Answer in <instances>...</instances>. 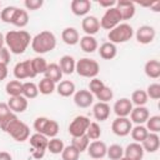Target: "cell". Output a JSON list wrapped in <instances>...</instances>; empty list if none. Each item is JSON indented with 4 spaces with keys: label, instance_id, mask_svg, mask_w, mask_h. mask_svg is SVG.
Listing matches in <instances>:
<instances>
[{
    "label": "cell",
    "instance_id": "cell-1",
    "mask_svg": "<svg viewBox=\"0 0 160 160\" xmlns=\"http://www.w3.org/2000/svg\"><path fill=\"white\" fill-rule=\"evenodd\" d=\"M31 36L25 30H11L5 35V44L10 52L15 55H20L25 52L28 46L31 42Z\"/></svg>",
    "mask_w": 160,
    "mask_h": 160
},
{
    "label": "cell",
    "instance_id": "cell-2",
    "mask_svg": "<svg viewBox=\"0 0 160 160\" xmlns=\"http://www.w3.org/2000/svg\"><path fill=\"white\" fill-rule=\"evenodd\" d=\"M55 46L56 36L49 30L40 31L31 39V49L36 54H46L49 51H52Z\"/></svg>",
    "mask_w": 160,
    "mask_h": 160
},
{
    "label": "cell",
    "instance_id": "cell-3",
    "mask_svg": "<svg viewBox=\"0 0 160 160\" xmlns=\"http://www.w3.org/2000/svg\"><path fill=\"white\" fill-rule=\"evenodd\" d=\"M75 71L82 76V78H89V79H94L98 76L99 71H100V65L96 60L94 59H89V58H82L80 60L76 61L75 65Z\"/></svg>",
    "mask_w": 160,
    "mask_h": 160
},
{
    "label": "cell",
    "instance_id": "cell-4",
    "mask_svg": "<svg viewBox=\"0 0 160 160\" xmlns=\"http://www.w3.org/2000/svg\"><path fill=\"white\" fill-rule=\"evenodd\" d=\"M134 36V29L131 28V25L126 24V22H120L118 26H115L114 29H111L108 34V38L110 40V42L112 44H122L129 41L131 38Z\"/></svg>",
    "mask_w": 160,
    "mask_h": 160
},
{
    "label": "cell",
    "instance_id": "cell-5",
    "mask_svg": "<svg viewBox=\"0 0 160 160\" xmlns=\"http://www.w3.org/2000/svg\"><path fill=\"white\" fill-rule=\"evenodd\" d=\"M5 132H8L14 140H16L19 142H22V141L29 139V136H30V128L24 121L19 120V118H16L5 129Z\"/></svg>",
    "mask_w": 160,
    "mask_h": 160
},
{
    "label": "cell",
    "instance_id": "cell-6",
    "mask_svg": "<svg viewBox=\"0 0 160 160\" xmlns=\"http://www.w3.org/2000/svg\"><path fill=\"white\" fill-rule=\"evenodd\" d=\"M90 119L85 115H78L72 119V121L69 125V134L72 138H79L86 134V130L90 125Z\"/></svg>",
    "mask_w": 160,
    "mask_h": 160
},
{
    "label": "cell",
    "instance_id": "cell-7",
    "mask_svg": "<svg viewBox=\"0 0 160 160\" xmlns=\"http://www.w3.org/2000/svg\"><path fill=\"white\" fill-rule=\"evenodd\" d=\"M30 145L32 148V156L35 159H41L45 155V151L48 149V138L42 134L35 132L30 136Z\"/></svg>",
    "mask_w": 160,
    "mask_h": 160
},
{
    "label": "cell",
    "instance_id": "cell-8",
    "mask_svg": "<svg viewBox=\"0 0 160 160\" xmlns=\"http://www.w3.org/2000/svg\"><path fill=\"white\" fill-rule=\"evenodd\" d=\"M99 21H100V28L110 31L111 29H114L115 26H118L120 24L121 16H120V12L118 11V9L114 6V8L106 9V11L104 12L102 18Z\"/></svg>",
    "mask_w": 160,
    "mask_h": 160
},
{
    "label": "cell",
    "instance_id": "cell-9",
    "mask_svg": "<svg viewBox=\"0 0 160 160\" xmlns=\"http://www.w3.org/2000/svg\"><path fill=\"white\" fill-rule=\"evenodd\" d=\"M14 76L16 78V80H24V79H29V78H35L36 72L34 71L31 60H24L18 62L14 66Z\"/></svg>",
    "mask_w": 160,
    "mask_h": 160
},
{
    "label": "cell",
    "instance_id": "cell-10",
    "mask_svg": "<svg viewBox=\"0 0 160 160\" xmlns=\"http://www.w3.org/2000/svg\"><path fill=\"white\" fill-rule=\"evenodd\" d=\"M132 129V122L128 118H116L111 124V130L118 136H126Z\"/></svg>",
    "mask_w": 160,
    "mask_h": 160
},
{
    "label": "cell",
    "instance_id": "cell-11",
    "mask_svg": "<svg viewBox=\"0 0 160 160\" xmlns=\"http://www.w3.org/2000/svg\"><path fill=\"white\" fill-rule=\"evenodd\" d=\"M135 36H136V40H138L140 44L146 45V44H150V42L154 41V39H155V36H156V31H155V29H154L152 26H150V25H142V26H140V28L136 30Z\"/></svg>",
    "mask_w": 160,
    "mask_h": 160
},
{
    "label": "cell",
    "instance_id": "cell-12",
    "mask_svg": "<svg viewBox=\"0 0 160 160\" xmlns=\"http://www.w3.org/2000/svg\"><path fill=\"white\" fill-rule=\"evenodd\" d=\"M86 150H88V154H89L90 158H92L95 160H100L104 156H106L108 146L101 140H94L92 142L89 144V146H88Z\"/></svg>",
    "mask_w": 160,
    "mask_h": 160
},
{
    "label": "cell",
    "instance_id": "cell-13",
    "mask_svg": "<svg viewBox=\"0 0 160 160\" xmlns=\"http://www.w3.org/2000/svg\"><path fill=\"white\" fill-rule=\"evenodd\" d=\"M115 8L118 9V11L120 12L121 20H130L134 15H135V4L132 1H128V0H120L116 1Z\"/></svg>",
    "mask_w": 160,
    "mask_h": 160
},
{
    "label": "cell",
    "instance_id": "cell-14",
    "mask_svg": "<svg viewBox=\"0 0 160 160\" xmlns=\"http://www.w3.org/2000/svg\"><path fill=\"white\" fill-rule=\"evenodd\" d=\"M112 109L118 118H128L132 110V102L128 98H121L115 101Z\"/></svg>",
    "mask_w": 160,
    "mask_h": 160
},
{
    "label": "cell",
    "instance_id": "cell-15",
    "mask_svg": "<svg viewBox=\"0 0 160 160\" xmlns=\"http://www.w3.org/2000/svg\"><path fill=\"white\" fill-rule=\"evenodd\" d=\"M81 28L84 30V32L86 35H95L96 32H99L100 30V21L96 16H92V15H88L82 19L81 21Z\"/></svg>",
    "mask_w": 160,
    "mask_h": 160
},
{
    "label": "cell",
    "instance_id": "cell-16",
    "mask_svg": "<svg viewBox=\"0 0 160 160\" xmlns=\"http://www.w3.org/2000/svg\"><path fill=\"white\" fill-rule=\"evenodd\" d=\"M74 102L79 108H89L94 102V95L85 89L78 90L74 94Z\"/></svg>",
    "mask_w": 160,
    "mask_h": 160
},
{
    "label": "cell",
    "instance_id": "cell-17",
    "mask_svg": "<svg viewBox=\"0 0 160 160\" xmlns=\"http://www.w3.org/2000/svg\"><path fill=\"white\" fill-rule=\"evenodd\" d=\"M150 116V111L146 106H135L130 112V121L136 125H142Z\"/></svg>",
    "mask_w": 160,
    "mask_h": 160
},
{
    "label": "cell",
    "instance_id": "cell-18",
    "mask_svg": "<svg viewBox=\"0 0 160 160\" xmlns=\"http://www.w3.org/2000/svg\"><path fill=\"white\" fill-rule=\"evenodd\" d=\"M124 158L129 160H141L144 158V149L140 142H131L124 149Z\"/></svg>",
    "mask_w": 160,
    "mask_h": 160
},
{
    "label": "cell",
    "instance_id": "cell-19",
    "mask_svg": "<svg viewBox=\"0 0 160 160\" xmlns=\"http://www.w3.org/2000/svg\"><path fill=\"white\" fill-rule=\"evenodd\" d=\"M71 11L76 16H85L91 9L90 0H72L70 4Z\"/></svg>",
    "mask_w": 160,
    "mask_h": 160
},
{
    "label": "cell",
    "instance_id": "cell-20",
    "mask_svg": "<svg viewBox=\"0 0 160 160\" xmlns=\"http://www.w3.org/2000/svg\"><path fill=\"white\" fill-rule=\"evenodd\" d=\"M141 146H142L144 151L155 152L156 150H159V146H160V138H159V135L155 134V132H149L148 136L142 140Z\"/></svg>",
    "mask_w": 160,
    "mask_h": 160
},
{
    "label": "cell",
    "instance_id": "cell-21",
    "mask_svg": "<svg viewBox=\"0 0 160 160\" xmlns=\"http://www.w3.org/2000/svg\"><path fill=\"white\" fill-rule=\"evenodd\" d=\"M8 105L10 110L15 114V112H24L28 109L29 104H28V99L20 95V96H11L8 101Z\"/></svg>",
    "mask_w": 160,
    "mask_h": 160
},
{
    "label": "cell",
    "instance_id": "cell-22",
    "mask_svg": "<svg viewBox=\"0 0 160 160\" xmlns=\"http://www.w3.org/2000/svg\"><path fill=\"white\" fill-rule=\"evenodd\" d=\"M110 105L108 102H96L92 108V114H94V118L98 120V121H105L108 120V118L110 116Z\"/></svg>",
    "mask_w": 160,
    "mask_h": 160
},
{
    "label": "cell",
    "instance_id": "cell-23",
    "mask_svg": "<svg viewBox=\"0 0 160 160\" xmlns=\"http://www.w3.org/2000/svg\"><path fill=\"white\" fill-rule=\"evenodd\" d=\"M99 50V55L104 59V60H111L116 56L118 54V49H116V45L110 42V41H106L104 44L100 45V48L98 49Z\"/></svg>",
    "mask_w": 160,
    "mask_h": 160
},
{
    "label": "cell",
    "instance_id": "cell-24",
    "mask_svg": "<svg viewBox=\"0 0 160 160\" xmlns=\"http://www.w3.org/2000/svg\"><path fill=\"white\" fill-rule=\"evenodd\" d=\"M75 65H76V61L71 55H64V56L60 58L59 66L62 71V75L64 74L65 75H71L75 71Z\"/></svg>",
    "mask_w": 160,
    "mask_h": 160
},
{
    "label": "cell",
    "instance_id": "cell-25",
    "mask_svg": "<svg viewBox=\"0 0 160 160\" xmlns=\"http://www.w3.org/2000/svg\"><path fill=\"white\" fill-rule=\"evenodd\" d=\"M61 39L66 45H76L80 40V35L75 28H65L61 32Z\"/></svg>",
    "mask_w": 160,
    "mask_h": 160
},
{
    "label": "cell",
    "instance_id": "cell-26",
    "mask_svg": "<svg viewBox=\"0 0 160 160\" xmlns=\"http://www.w3.org/2000/svg\"><path fill=\"white\" fill-rule=\"evenodd\" d=\"M44 78L46 79H50L52 80L54 82H60L61 78H62V71L59 66V64H55V62H51V64H48V68L44 72Z\"/></svg>",
    "mask_w": 160,
    "mask_h": 160
},
{
    "label": "cell",
    "instance_id": "cell-27",
    "mask_svg": "<svg viewBox=\"0 0 160 160\" xmlns=\"http://www.w3.org/2000/svg\"><path fill=\"white\" fill-rule=\"evenodd\" d=\"M75 84L71 80H62L56 85V91L60 96L69 98L75 94Z\"/></svg>",
    "mask_w": 160,
    "mask_h": 160
},
{
    "label": "cell",
    "instance_id": "cell-28",
    "mask_svg": "<svg viewBox=\"0 0 160 160\" xmlns=\"http://www.w3.org/2000/svg\"><path fill=\"white\" fill-rule=\"evenodd\" d=\"M144 71H145L148 78L158 79L160 76V61L156 59L146 61V64L144 66Z\"/></svg>",
    "mask_w": 160,
    "mask_h": 160
},
{
    "label": "cell",
    "instance_id": "cell-29",
    "mask_svg": "<svg viewBox=\"0 0 160 160\" xmlns=\"http://www.w3.org/2000/svg\"><path fill=\"white\" fill-rule=\"evenodd\" d=\"M79 42H80V48L85 52H94L95 50H98V41L94 36L85 35V36L80 38Z\"/></svg>",
    "mask_w": 160,
    "mask_h": 160
},
{
    "label": "cell",
    "instance_id": "cell-30",
    "mask_svg": "<svg viewBox=\"0 0 160 160\" xmlns=\"http://www.w3.org/2000/svg\"><path fill=\"white\" fill-rule=\"evenodd\" d=\"M6 94L11 96H20L22 95V82L20 80H10L5 85Z\"/></svg>",
    "mask_w": 160,
    "mask_h": 160
},
{
    "label": "cell",
    "instance_id": "cell-31",
    "mask_svg": "<svg viewBox=\"0 0 160 160\" xmlns=\"http://www.w3.org/2000/svg\"><path fill=\"white\" fill-rule=\"evenodd\" d=\"M59 130H60V128H59L58 121L56 120H51V119L48 118V120H46V122H45V125L42 128L41 134L45 135L46 138H55L58 135Z\"/></svg>",
    "mask_w": 160,
    "mask_h": 160
},
{
    "label": "cell",
    "instance_id": "cell-32",
    "mask_svg": "<svg viewBox=\"0 0 160 160\" xmlns=\"http://www.w3.org/2000/svg\"><path fill=\"white\" fill-rule=\"evenodd\" d=\"M11 24L15 25V26H18V28H25L29 24V14H28V11L18 8Z\"/></svg>",
    "mask_w": 160,
    "mask_h": 160
},
{
    "label": "cell",
    "instance_id": "cell-33",
    "mask_svg": "<svg viewBox=\"0 0 160 160\" xmlns=\"http://www.w3.org/2000/svg\"><path fill=\"white\" fill-rule=\"evenodd\" d=\"M38 89H39V92L42 94V95H50L52 94L55 90H56V82H54L52 80L50 79H41L39 85H38Z\"/></svg>",
    "mask_w": 160,
    "mask_h": 160
},
{
    "label": "cell",
    "instance_id": "cell-34",
    "mask_svg": "<svg viewBox=\"0 0 160 160\" xmlns=\"http://www.w3.org/2000/svg\"><path fill=\"white\" fill-rule=\"evenodd\" d=\"M39 95L38 85L32 81L22 82V96L26 99H35Z\"/></svg>",
    "mask_w": 160,
    "mask_h": 160
},
{
    "label": "cell",
    "instance_id": "cell-35",
    "mask_svg": "<svg viewBox=\"0 0 160 160\" xmlns=\"http://www.w3.org/2000/svg\"><path fill=\"white\" fill-rule=\"evenodd\" d=\"M130 134H131V138H132V140H134L135 142H140V144H141L142 140L148 136L149 131H148V129H146L144 125H135V126L131 129Z\"/></svg>",
    "mask_w": 160,
    "mask_h": 160
},
{
    "label": "cell",
    "instance_id": "cell-36",
    "mask_svg": "<svg viewBox=\"0 0 160 160\" xmlns=\"http://www.w3.org/2000/svg\"><path fill=\"white\" fill-rule=\"evenodd\" d=\"M65 145H64V141L61 139H58V138H51L49 141H48V151H50L51 154L54 155H58V154H61L62 150H64Z\"/></svg>",
    "mask_w": 160,
    "mask_h": 160
},
{
    "label": "cell",
    "instance_id": "cell-37",
    "mask_svg": "<svg viewBox=\"0 0 160 160\" xmlns=\"http://www.w3.org/2000/svg\"><path fill=\"white\" fill-rule=\"evenodd\" d=\"M148 100H149V98H148V95H146V91L145 90H135L134 92H132V95H131V102H132V105H135V106H145V104L148 102Z\"/></svg>",
    "mask_w": 160,
    "mask_h": 160
},
{
    "label": "cell",
    "instance_id": "cell-38",
    "mask_svg": "<svg viewBox=\"0 0 160 160\" xmlns=\"http://www.w3.org/2000/svg\"><path fill=\"white\" fill-rule=\"evenodd\" d=\"M106 155L110 160H119L124 156V148L119 144H112L108 148Z\"/></svg>",
    "mask_w": 160,
    "mask_h": 160
},
{
    "label": "cell",
    "instance_id": "cell-39",
    "mask_svg": "<svg viewBox=\"0 0 160 160\" xmlns=\"http://www.w3.org/2000/svg\"><path fill=\"white\" fill-rule=\"evenodd\" d=\"M90 144V140L86 135H82V136H79V138H72V141H71V145L81 154L82 151H85L88 149Z\"/></svg>",
    "mask_w": 160,
    "mask_h": 160
},
{
    "label": "cell",
    "instance_id": "cell-40",
    "mask_svg": "<svg viewBox=\"0 0 160 160\" xmlns=\"http://www.w3.org/2000/svg\"><path fill=\"white\" fill-rule=\"evenodd\" d=\"M85 135L89 138V140H99L100 136H101V128H100V125L98 122H95V121L90 122Z\"/></svg>",
    "mask_w": 160,
    "mask_h": 160
},
{
    "label": "cell",
    "instance_id": "cell-41",
    "mask_svg": "<svg viewBox=\"0 0 160 160\" xmlns=\"http://www.w3.org/2000/svg\"><path fill=\"white\" fill-rule=\"evenodd\" d=\"M31 64H32V68H34V71L36 72V75L44 74L46 68H48L46 60L44 58H41V56H36V58L31 59Z\"/></svg>",
    "mask_w": 160,
    "mask_h": 160
},
{
    "label": "cell",
    "instance_id": "cell-42",
    "mask_svg": "<svg viewBox=\"0 0 160 160\" xmlns=\"http://www.w3.org/2000/svg\"><path fill=\"white\" fill-rule=\"evenodd\" d=\"M79 156H80V152L71 144L65 146L62 152H61L62 160H79Z\"/></svg>",
    "mask_w": 160,
    "mask_h": 160
},
{
    "label": "cell",
    "instance_id": "cell-43",
    "mask_svg": "<svg viewBox=\"0 0 160 160\" xmlns=\"http://www.w3.org/2000/svg\"><path fill=\"white\" fill-rule=\"evenodd\" d=\"M149 132H155L158 134L160 131V116L159 115H154V116H149V119L146 120V126Z\"/></svg>",
    "mask_w": 160,
    "mask_h": 160
},
{
    "label": "cell",
    "instance_id": "cell-44",
    "mask_svg": "<svg viewBox=\"0 0 160 160\" xmlns=\"http://www.w3.org/2000/svg\"><path fill=\"white\" fill-rule=\"evenodd\" d=\"M16 10H18L16 6H6V8H4V9L1 10V14H0L1 20H2L4 22H6V24H11Z\"/></svg>",
    "mask_w": 160,
    "mask_h": 160
},
{
    "label": "cell",
    "instance_id": "cell-45",
    "mask_svg": "<svg viewBox=\"0 0 160 160\" xmlns=\"http://www.w3.org/2000/svg\"><path fill=\"white\" fill-rule=\"evenodd\" d=\"M96 98H98V100L99 101H101V102H108V101H110L111 99H112V96H114V92H112V90L109 88V86H104L96 95H95Z\"/></svg>",
    "mask_w": 160,
    "mask_h": 160
},
{
    "label": "cell",
    "instance_id": "cell-46",
    "mask_svg": "<svg viewBox=\"0 0 160 160\" xmlns=\"http://www.w3.org/2000/svg\"><path fill=\"white\" fill-rule=\"evenodd\" d=\"M146 95H148V98H150L152 100L160 99V84H158V82L150 84L146 89Z\"/></svg>",
    "mask_w": 160,
    "mask_h": 160
},
{
    "label": "cell",
    "instance_id": "cell-47",
    "mask_svg": "<svg viewBox=\"0 0 160 160\" xmlns=\"http://www.w3.org/2000/svg\"><path fill=\"white\" fill-rule=\"evenodd\" d=\"M104 86H105V84H104L102 80H100V79H98V78H94V79H91L90 82H89V91H90L92 95H96Z\"/></svg>",
    "mask_w": 160,
    "mask_h": 160
},
{
    "label": "cell",
    "instance_id": "cell-48",
    "mask_svg": "<svg viewBox=\"0 0 160 160\" xmlns=\"http://www.w3.org/2000/svg\"><path fill=\"white\" fill-rule=\"evenodd\" d=\"M44 1L42 0H25L24 1V5L28 10H38L42 6Z\"/></svg>",
    "mask_w": 160,
    "mask_h": 160
},
{
    "label": "cell",
    "instance_id": "cell-49",
    "mask_svg": "<svg viewBox=\"0 0 160 160\" xmlns=\"http://www.w3.org/2000/svg\"><path fill=\"white\" fill-rule=\"evenodd\" d=\"M10 62V51L8 48H1L0 49V64L8 65Z\"/></svg>",
    "mask_w": 160,
    "mask_h": 160
},
{
    "label": "cell",
    "instance_id": "cell-50",
    "mask_svg": "<svg viewBox=\"0 0 160 160\" xmlns=\"http://www.w3.org/2000/svg\"><path fill=\"white\" fill-rule=\"evenodd\" d=\"M12 111L10 110L8 102H0V121H2L5 118H8Z\"/></svg>",
    "mask_w": 160,
    "mask_h": 160
},
{
    "label": "cell",
    "instance_id": "cell-51",
    "mask_svg": "<svg viewBox=\"0 0 160 160\" xmlns=\"http://www.w3.org/2000/svg\"><path fill=\"white\" fill-rule=\"evenodd\" d=\"M99 5L102 8L110 9V8H114L116 5V1L115 0H99Z\"/></svg>",
    "mask_w": 160,
    "mask_h": 160
},
{
    "label": "cell",
    "instance_id": "cell-52",
    "mask_svg": "<svg viewBox=\"0 0 160 160\" xmlns=\"http://www.w3.org/2000/svg\"><path fill=\"white\" fill-rule=\"evenodd\" d=\"M8 65H4V64H0V81L5 80L6 76H8Z\"/></svg>",
    "mask_w": 160,
    "mask_h": 160
},
{
    "label": "cell",
    "instance_id": "cell-53",
    "mask_svg": "<svg viewBox=\"0 0 160 160\" xmlns=\"http://www.w3.org/2000/svg\"><path fill=\"white\" fill-rule=\"evenodd\" d=\"M0 160H12V158L8 151H0Z\"/></svg>",
    "mask_w": 160,
    "mask_h": 160
},
{
    "label": "cell",
    "instance_id": "cell-54",
    "mask_svg": "<svg viewBox=\"0 0 160 160\" xmlns=\"http://www.w3.org/2000/svg\"><path fill=\"white\" fill-rule=\"evenodd\" d=\"M4 44H5V36L0 32V49L4 48Z\"/></svg>",
    "mask_w": 160,
    "mask_h": 160
},
{
    "label": "cell",
    "instance_id": "cell-55",
    "mask_svg": "<svg viewBox=\"0 0 160 160\" xmlns=\"http://www.w3.org/2000/svg\"><path fill=\"white\" fill-rule=\"evenodd\" d=\"M119 160H129V159H126V158H124V156H122V158H121V159H119Z\"/></svg>",
    "mask_w": 160,
    "mask_h": 160
},
{
    "label": "cell",
    "instance_id": "cell-56",
    "mask_svg": "<svg viewBox=\"0 0 160 160\" xmlns=\"http://www.w3.org/2000/svg\"><path fill=\"white\" fill-rule=\"evenodd\" d=\"M0 6H1V2H0Z\"/></svg>",
    "mask_w": 160,
    "mask_h": 160
},
{
    "label": "cell",
    "instance_id": "cell-57",
    "mask_svg": "<svg viewBox=\"0 0 160 160\" xmlns=\"http://www.w3.org/2000/svg\"><path fill=\"white\" fill-rule=\"evenodd\" d=\"M100 160H101V159H100Z\"/></svg>",
    "mask_w": 160,
    "mask_h": 160
}]
</instances>
